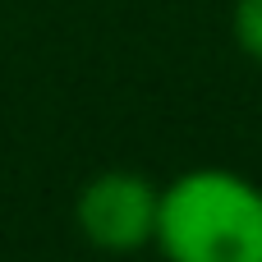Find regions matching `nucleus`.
Wrapping results in <instances>:
<instances>
[{"mask_svg":"<svg viewBox=\"0 0 262 262\" xmlns=\"http://www.w3.org/2000/svg\"><path fill=\"white\" fill-rule=\"evenodd\" d=\"M166 262H262V189L203 166L161 189L157 239Z\"/></svg>","mask_w":262,"mask_h":262,"instance_id":"nucleus-1","label":"nucleus"},{"mask_svg":"<svg viewBox=\"0 0 262 262\" xmlns=\"http://www.w3.org/2000/svg\"><path fill=\"white\" fill-rule=\"evenodd\" d=\"M235 41L249 60L262 64V0H235Z\"/></svg>","mask_w":262,"mask_h":262,"instance_id":"nucleus-3","label":"nucleus"},{"mask_svg":"<svg viewBox=\"0 0 262 262\" xmlns=\"http://www.w3.org/2000/svg\"><path fill=\"white\" fill-rule=\"evenodd\" d=\"M157 207L161 189L134 170H106L83 184L78 193V230L101 253H134L157 239Z\"/></svg>","mask_w":262,"mask_h":262,"instance_id":"nucleus-2","label":"nucleus"}]
</instances>
